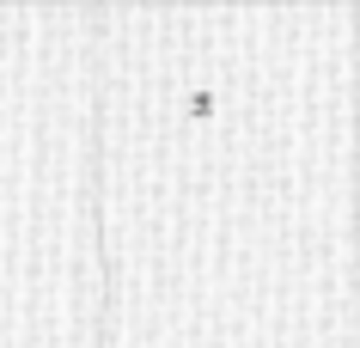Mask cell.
<instances>
[{"mask_svg":"<svg viewBox=\"0 0 360 348\" xmlns=\"http://www.w3.org/2000/svg\"><path fill=\"white\" fill-rule=\"evenodd\" d=\"M184 116H190V122H208L214 116V92L208 86H190V92H184Z\"/></svg>","mask_w":360,"mask_h":348,"instance_id":"6da1fadb","label":"cell"}]
</instances>
